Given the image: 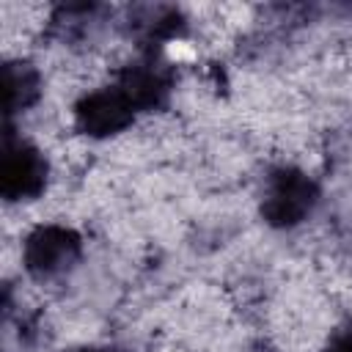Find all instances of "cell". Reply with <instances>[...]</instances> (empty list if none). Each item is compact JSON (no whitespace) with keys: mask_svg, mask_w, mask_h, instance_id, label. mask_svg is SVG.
<instances>
[{"mask_svg":"<svg viewBox=\"0 0 352 352\" xmlns=\"http://www.w3.org/2000/svg\"><path fill=\"white\" fill-rule=\"evenodd\" d=\"M47 173H50V165L44 154L28 140H16L8 135L3 165H0L3 195L8 201H33L44 192Z\"/></svg>","mask_w":352,"mask_h":352,"instance_id":"obj_3","label":"cell"},{"mask_svg":"<svg viewBox=\"0 0 352 352\" xmlns=\"http://www.w3.org/2000/svg\"><path fill=\"white\" fill-rule=\"evenodd\" d=\"M77 258H80V236L69 226L47 223L25 236L22 261L25 270L38 280L63 275Z\"/></svg>","mask_w":352,"mask_h":352,"instance_id":"obj_2","label":"cell"},{"mask_svg":"<svg viewBox=\"0 0 352 352\" xmlns=\"http://www.w3.org/2000/svg\"><path fill=\"white\" fill-rule=\"evenodd\" d=\"M135 110L138 107L129 102L121 85H107L85 94L74 104V124L80 132L91 138H107L129 126L135 118Z\"/></svg>","mask_w":352,"mask_h":352,"instance_id":"obj_4","label":"cell"},{"mask_svg":"<svg viewBox=\"0 0 352 352\" xmlns=\"http://www.w3.org/2000/svg\"><path fill=\"white\" fill-rule=\"evenodd\" d=\"M3 82H6V113L8 116L36 104L41 96V74L28 60H8L3 69Z\"/></svg>","mask_w":352,"mask_h":352,"instance_id":"obj_5","label":"cell"},{"mask_svg":"<svg viewBox=\"0 0 352 352\" xmlns=\"http://www.w3.org/2000/svg\"><path fill=\"white\" fill-rule=\"evenodd\" d=\"M324 352H352V322L344 324V327H338V330L330 336Z\"/></svg>","mask_w":352,"mask_h":352,"instance_id":"obj_6","label":"cell"},{"mask_svg":"<svg viewBox=\"0 0 352 352\" xmlns=\"http://www.w3.org/2000/svg\"><path fill=\"white\" fill-rule=\"evenodd\" d=\"M88 352H94V349H88Z\"/></svg>","mask_w":352,"mask_h":352,"instance_id":"obj_7","label":"cell"},{"mask_svg":"<svg viewBox=\"0 0 352 352\" xmlns=\"http://www.w3.org/2000/svg\"><path fill=\"white\" fill-rule=\"evenodd\" d=\"M314 204H316V184L311 182V176L302 173L300 168L283 165L270 176L261 214L270 226L289 228L302 223L305 214H311Z\"/></svg>","mask_w":352,"mask_h":352,"instance_id":"obj_1","label":"cell"}]
</instances>
